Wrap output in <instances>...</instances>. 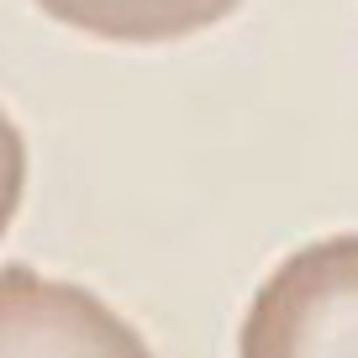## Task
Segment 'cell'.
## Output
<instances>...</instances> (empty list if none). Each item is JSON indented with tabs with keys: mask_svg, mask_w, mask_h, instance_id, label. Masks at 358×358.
Listing matches in <instances>:
<instances>
[{
	"mask_svg": "<svg viewBox=\"0 0 358 358\" xmlns=\"http://www.w3.org/2000/svg\"><path fill=\"white\" fill-rule=\"evenodd\" d=\"M237 358H358V237L285 258L248 306Z\"/></svg>",
	"mask_w": 358,
	"mask_h": 358,
	"instance_id": "obj_1",
	"label": "cell"
},
{
	"mask_svg": "<svg viewBox=\"0 0 358 358\" xmlns=\"http://www.w3.org/2000/svg\"><path fill=\"white\" fill-rule=\"evenodd\" d=\"M0 358H153L122 311L32 264L0 268Z\"/></svg>",
	"mask_w": 358,
	"mask_h": 358,
	"instance_id": "obj_2",
	"label": "cell"
},
{
	"mask_svg": "<svg viewBox=\"0 0 358 358\" xmlns=\"http://www.w3.org/2000/svg\"><path fill=\"white\" fill-rule=\"evenodd\" d=\"M53 22L106 43H174L216 27L243 0H37Z\"/></svg>",
	"mask_w": 358,
	"mask_h": 358,
	"instance_id": "obj_3",
	"label": "cell"
},
{
	"mask_svg": "<svg viewBox=\"0 0 358 358\" xmlns=\"http://www.w3.org/2000/svg\"><path fill=\"white\" fill-rule=\"evenodd\" d=\"M22 190H27V143L16 132V122L0 111V237L22 211Z\"/></svg>",
	"mask_w": 358,
	"mask_h": 358,
	"instance_id": "obj_4",
	"label": "cell"
}]
</instances>
